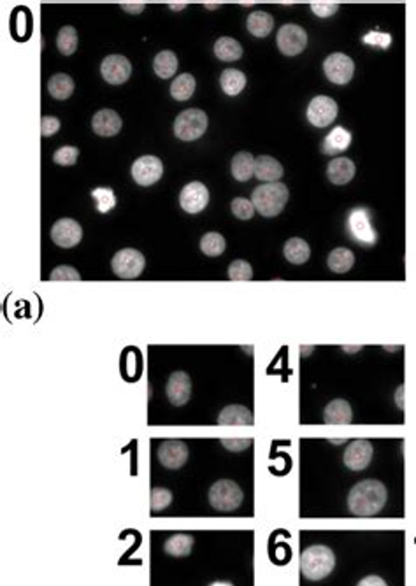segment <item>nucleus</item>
Here are the masks:
<instances>
[{
  "mask_svg": "<svg viewBox=\"0 0 416 586\" xmlns=\"http://www.w3.org/2000/svg\"><path fill=\"white\" fill-rule=\"evenodd\" d=\"M171 500H172V493L169 492L167 488L158 486L151 490V509H153L155 513L165 509V507L171 504Z\"/></svg>",
  "mask_w": 416,
  "mask_h": 586,
  "instance_id": "nucleus-40",
  "label": "nucleus"
},
{
  "mask_svg": "<svg viewBox=\"0 0 416 586\" xmlns=\"http://www.w3.org/2000/svg\"><path fill=\"white\" fill-rule=\"evenodd\" d=\"M208 130V114L202 109H185L174 120V134L181 141H197Z\"/></svg>",
  "mask_w": 416,
  "mask_h": 586,
  "instance_id": "nucleus-5",
  "label": "nucleus"
},
{
  "mask_svg": "<svg viewBox=\"0 0 416 586\" xmlns=\"http://www.w3.org/2000/svg\"><path fill=\"white\" fill-rule=\"evenodd\" d=\"M209 202V190L206 188L204 183L192 181L188 183L179 193V206L188 215H197L202 209H206Z\"/></svg>",
  "mask_w": 416,
  "mask_h": 586,
  "instance_id": "nucleus-11",
  "label": "nucleus"
},
{
  "mask_svg": "<svg viewBox=\"0 0 416 586\" xmlns=\"http://www.w3.org/2000/svg\"><path fill=\"white\" fill-rule=\"evenodd\" d=\"M357 586H388L385 583V579H381L380 576H367V578L360 579Z\"/></svg>",
  "mask_w": 416,
  "mask_h": 586,
  "instance_id": "nucleus-47",
  "label": "nucleus"
},
{
  "mask_svg": "<svg viewBox=\"0 0 416 586\" xmlns=\"http://www.w3.org/2000/svg\"><path fill=\"white\" fill-rule=\"evenodd\" d=\"M337 113H339V107H337V102L332 99V97H327V95H316L313 100L307 106V120L313 127L316 128H325L332 123L337 118Z\"/></svg>",
  "mask_w": 416,
  "mask_h": 586,
  "instance_id": "nucleus-9",
  "label": "nucleus"
},
{
  "mask_svg": "<svg viewBox=\"0 0 416 586\" xmlns=\"http://www.w3.org/2000/svg\"><path fill=\"white\" fill-rule=\"evenodd\" d=\"M120 6L123 11L130 13V15H141V13L144 11V8H146L144 2H121Z\"/></svg>",
  "mask_w": 416,
  "mask_h": 586,
  "instance_id": "nucleus-46",
  "label": "nucleus"
},
{
  "mask_svg": "<svg viewBox=\"0 0 416 586\" xmlns=\"http://www.w3.org/2000/svg\"><path fill=\"white\" fill-rule=\"evenodd\" d=\"M153 70L162 79H171L178 70V56L171 49H164L153 60Z\"/></svg>",
  "mask_w": 416,
  "mask_h": 586,
  "instance_id": "nucleus-30",
  "label": "nucleus"
},
{
  "mask_svg": "<svg viewBox=\"0 0 416 586\" xmlns=\"http://www.w3.org/2000/svg\"><path fill=\"white\" fill-rule=\"evenodd\" d=\"M276 43L279 52L286 56H297L306 49L307 46V33L300 25L286 23L277 30Z\"/></svg>",
  "mask_w": 416,
  "mask_h": 586,
  "instance_id": "nucleus-8",
  "label": "nucleus"
},
{
  "mask_svg": "<svg viewBox=\"0 0 416 586\" xmlns=\"http://www.w3.org/2000/svg\"><path fill=\"white\" fill-rule=\"evenodd\" d=\"M100 74L109 84H123L130 77L132 65L123 55H109L102 60Z\"/></svg>",
  "mask_w": 416,
  "mask_h": 586,
  "instance_id": "nucleus-17",
  "label": "nucleus"
},
{
  "mask_svg": "<svg viewBox=\"0 0 416 586\" xmlns=\"http://www.w3.org/2000/svg\"><path fill=\"white\" fill-rule=\"evenodd\" d=\"M355 176V164L353 160L346 157L334 158L329 165H327V178L334 185H346L353 179Z\"/></svg>",
  "mask_w": 416,
  "mask_h": 586,
  "instance_id": "nucleus-22",
  "label": "nucleus"
},
{
  "mask_svg": "<svg viewBox=\"0 0 416 586\" xmlns=\"http://www.w3.org/2000/svg\"><path fill=\"white\" fill-rule=\"evenodd\" d=\"M144 263L146 260H144L143 253L134 248H125L113 256L111 269L121 279H135L144 270Z\"/></svg>",
  "mask_w": 416,
  "mask_h": 586,
  "instance_id": "nucleus-7",
  "label": "nucleus"
},
{
  "mask_svg": "<svg viewBox=\"0 0 416 586\" xmlns=\"http://www.w3.org/2000/svg\"><path fill=\"white\" fill-rule=\"evenodd\" d=\"M253 277V269L246 260H234L229 265V279L249 281Z\"/></svg>",
  "mask_w": 416,
  "mask_h": 586,
  "instance_id": "nucleus-37",
  "label": "nucleus"
},
{
  "mask_svg": "<svg viewBox=\"0 0 416 586\" xmlns=\"http://www.w3.org/2000/svg\"><path fill=\"white\" fill-rule=\"evenodd\" d=\"M362 40H364L365 44H371V46H380V47H383V49H387L392 43V37L388 36V33L369 32V33H365Z\"/></svg>",
  "mask_w": 416,
  "mask_h": 586,
  "instance_id": "nucleus-43",
  "label": "nucleus"
},
{
  "mask_svg": "<svg viewBox=\"0 0 416 586\" xmlns=\"http://www.w3.org/2000/svg\"><path fill=\"white\" fill-rule=\"evenodd\" d=\"M130 172L137 185L151 186L164 174V164L158 157H141L132 164Z\"/></svg>",
  "mask_w": 416,
  "mask_h": 586,
  "instance_id": "nucleus-12",
  "label": "nucleus"
},
{
  "mask_svg": "<svg viewBox=\"0 0 416 586\" xmlns=\"http://www.w3.org/2000/svg\"><path fill=\"white\" fill-rule=\"evenodd\" d=\"M56 47L62 55L70 56L76 53L77 49V30L74 26L66 25L60 29L59 36H56Z\"/></svg>",
  "mask_w": 416,
  "mask_h": 586,
  "instance_id": "nucleus-34",
  "label": "nucleus"
},
{
  "mask_svg": "<svg viewBox=\"0 0 416 586\" xmlns=\"http://www.w3.org/2000/svg\"><path fill=\"white\" fill-rule=\"evenodd\" d=\"M242 490L239 488L238 483L230 479H219L209 488L208 499L209 504L215 507L216 511L222 513H230V511L238 509L242 504Z\"/></svg>",
  "mask_w": 416,
  "mask_h": 586,
  "instance_id": "nucleus-4",
  "label": "nucleus"
},
{
  "mask_svg": "<svg viewBox=\"0 0 416 586\" xmlns=\"http://www.w3.org/2000/svg\"><path fill=\"white\" fill-rule=\"evenodd\" d=\"M165 395H167L169 402L172 406H181L187 404L192 397V379L187 372L176 371L172 372L171 378L167 379V385H165Z\"/></svg>",
  "mask_w": 416,
  "mask_h": 586,
  "instance_id": "nucleus-15",
  "label": "nucleus"
},
{
  "mask_svg": "<svg viewBox=\"0 0 416 586\" xmlns=\"http://www.w3.org/2000/svg\"><path fill=\"white\" fill-rule=\"evenodd\" d=\"M288 197V188L283 183H263L253 190L252 202L259 215L272 218L285 209Z\"/></svg>",
  "mask_w": 416,
  "mask_h": 586,
  "instance_id": "nucleus-2",
  "label": "nucleus"
},
{
  "mask_svg": "<svg viewBox=\"0 0 416 586\" xmlns=\"http://www.w3.org/2000/svg\"><path fill=\"white\" fill-rule=\"evenodd\" d=\"M323 70L330 83L348 84L355 74V63L346 53H332L323 62Z\"/></svg>",
  "mask_w": 416,
  "mask_h": 586,
  "instance_id": "nucleus-10",
  "label": "nucleus"
},
{
  "mask_svg": "<svg viewBox=\"0 0 416 586\" xmlns=\"http://www.w3.org/2000/svg\"><path fill=\"white\" fill-rule=\"evenodd\" d=\"M49 279L52 281H81L79 272H77L74 267L70 265H60L56 269L52 270L49 274Z\"/></svg>",
  "mask_w": 416,
  "mask_h": 586,
  "instance_id": "nucleus-41",
  "label": "nucleus"
},
{
  "mask_svg": "<svg viewBox=\"0 0 416 586\" xmlns=\"http://www.w3.org/2000/svg\"><path fill=\"white\" fill-rule=\"evenodd\" d=\"M248 32L255 37H267L274 29V18L265 11H253L248 16Z\"/></svg>",
  "mask_w": 416,
  "mask_h": 586,
  "instance_id": "nucleus-28",
  "label": "nucleus"
},
{
  "mask_svg": "<svg viewBox=\"0 0 416 586\" xmlns=\"http://www.w3.org/2000/svg\"><path fill=\"white\" fill-rule=\"evenodd\" d=\"M91 197L95 201L97 211L99 213H109L111 209L116 206V197H114V192L111 188H95L91 192Z\"/></svg>",
  "mask_w": 416,
  "mask_h": 586,
  "instance_id": "nucleus-36",
  "label": "nucleus"
},
{
  "mask_svg": "<svg viewBox=\"0 0 416 586\" xmlns=\"http://www.w3.org/2000/svg\"><path fill=\"white\" fill-rule=\"evenodd\" d=\"M79 158V150L76 146H63V148H59V150L53 153V162L59 165H63V167H69V165H74Z\"/></svg>",
  "mask_w": 416,
  "mask_h": 586,
  "instance_id": "nucleus-38",
  "label": "nucleus"
},
{
  "mask_svg": "<svg viewBox=\"0 0 416 586\" xmlns=\"http://www.w3.org/2000/svg\"><path fill=\"white\" fill-rule=\"evenodd\" d=\"M215 55L222 62H236L242 56V46L234 37H219L215 43Z\"/></svg>",
  "mask_w": 416,
  "mask_h": 586,
  "instance_id": "nucleus-26",
  "label": "nucleus"
},
{
  "mask_svg": "<svg viewBox=\"0 0 416 586\" xmlns=\"http://www.w3.org/2000/svg\"><path fill=\"white\" fill-rule=\"evenodd\" d=\"M169 8H171V9H176V11H178V9L187 8V2H178V4H176V2H171V4H169Z\"/></svg>",
  "mask_w": 416,
  "mask_h": 586,
  "instance_id": "nucleus-49",
  "label": "nucleus"
},
{
  "mask_svg": "<svg viewBox=\"0 0 416 586\" xmlns=\"http://www.w3.org/2000/svg\"><path fill=\"white\" fill-rule=\"evenodd\" d=\"M283 255L288 260L290 263H295V265H300V263H306L311 256V248L309 244L306 242L300 237H292L285 242V248H283Z\"/></svg>",
  "mask_w": 416,
  "mask_h": 586,
  "instance_id": "nucleus-24",
  "label": "nucleus"
},
{
  "mask_svg": "<svg viewBox=\"0 0 416 586\" xmlns=\"http://www.w3.org/2000/svg\"><path fill=\"white\" fill-rule=\"evenodd\" d=\"M350 144L351 132L346 130L344 127H341V125H337V127H334L332 130L329 132V135L323 139V142H321V151L325 155L334 157V155H339L343 153V151H346Z\"/></svg>",
  "mask_w": 416,
  "mask_h": 586,
  "instance_id": "nucleus-19",
  "label": "nucleus"
},
{
  "mask_svg": "<svg viewBox=\"0 0 416 586\" xmlns=\"http://www.w3.org/2000/svg\"><path fill=\"white\" fill-rule=\"evenodd\" d=\"M327 263H329V269L332 272L344 274L353 267L355 263V255L351 249L346 248H336L330 252L329 259H327Z\"/></svg>",
  "mask_w": 416,
  "mask_h": 586,
  "instance_id": "nucleus-33",
  "label": "nucleus"
},
{
  "mask_svg": "<svg viewBox=\"0 0 416 586\" xmlns=\"http://www.w3.org/2000/svg\"><path fill=\"white\" fill-rule=\"evenodd\" d=\"M339 4L337 2H313L311 4V11L318 16V18H329V16L336 15Z\"/></svg>",
  "mask_w": 416,
  "mask_h": 586,
  "instance_id": "nucleus-42",
  "label": "nucleus"
},
{
  "mask_svg": "<svg viewBox=\"0 0 416 586\" xmlns=\"http://www.w3.org/2000/svg\"><path fill=\"white\" fill-rule=\"evenodd\" d=\"M209 586H232L230 583H225V581H216V583H211Z\"/></svg>",
  "mask_w": 416,
  "mask_h": 586,
  "instance_id": "nucleus-50",
  "label": "nucleus"
},
{
  "mask_svg": "<svg viewBox=\"0 0 416 586\" xmlns=\"http://www.w3.org/2000/svg\"><path fill=\"white\" fill-rule=\"evenodd\" d=\"M348 230L355 242L362 246L376 244V230L373 229V213L367 208H355L348 215Z\"/></svg>",
  "mask_w": 416,
  "mask_h": 586,
  "instance_id": "nucleus-6",
  "label": "nucleus"
},
{
  "mask_svg": "<svg viewBox=\"0 0 416 586\" xmlns=\"http://www.w3.org/2000/svg\"><path fill=\"white\" fill-rule=\"evenodd\" d=\"M253 423V415L245 406H226L218 415V425L223 426H246Z\"/></svg>",
  "mask_w": 416,
  "mask_h": 586,
  "instance_id": "nucleus-21",
  "label": "nucleus"
},
{
  "mask_svg": "<svg viewBox=\"0 0 416 586\" xmlns=\"http://www.w3.org/2000/svg\"><path fill=\"white\" fill-rule=\"evenodd\" d=\"M49 95L56 100H67L74 91V81L69 74L59 72L49 77L48 81Z\"/></svg>",
  "mask_w": 416,
  "mask_h": 586,
  "instance_id": "nucleus-29",
  "label": "nucleus"
},
{
  "mask_svg": "<svg viewBox=\"0 0 416 586\" xmlns=\"http://www.w3.org/2000/svg\"><path fill=\"white\" fill-rule=\"evenodd\" d=\"M351 418H353L351 406L344 399H336V401L329 402L325 411H323V419L329 425H348V423H351Z\"/></svg>",
  "mask_w": 416,
  "mask_h": 586,
  "instance_id": "nucleus-23",
  "label": "nucleus"
},
{
  "mask_svg": "<svg viewBox=\"0 0 416 586\" xmlns=\"http://www.w3.org/2000/svg\"><path fill=\"white\" fill-rule=\"evenodd\" d=\"M232 213H234L236 218L239 219H252L253 215H255V208H253V202L248 201V199L238 197L232 201Z\"/></svg>",
  "mask_w": 416,
  "mask_h": 586,
  "instance_id": "nucleus-39",
  "label": "nucleus"
},
{
  "mask_svg": "<svg viewBox=\"0 0 416 586\" xmlns=\"http://www.w3.org/2000/svg\"><path fill=\"white\" fill-rule=\"evenodd\" d=\"M188 446L179 439H167L160 442L157 449V458L165 469L176 470L183 467L188 460Z\"/></svg>",
  "mask_w": 416,
  "mask_h": 586,
  "instance_id": "nucleus-13",
  "label": "nucleus"
},
{
  "mask_svg": "<svg viewBox=\"0 0 416 586\" xmlns=\"http://www.w3.org/2000/svg\"><path fill=\"white\" fill-rule=\"evenodd\" d=\"M219 84H222V90L225 91L229 97H236V95L241 93L246 86V76L245 72L238 69H225L219 76Z\"/></svg>",
  "mask_w": 416,
  "mask_h": 586,
  "instance_id": "nucleus-27",
  "label": "nucleus"
},
{
  "mask_svg": "<svg viewBox=\"0 0 416 586\" xmlns=\"http://www.w3.org/2000/svg\"><path fill=\"white\" fill-rule=\"evenodd\" d=\"M230 171L238 181H248V179H252V176H255V157L249 151H239L232 158Z\"/></svg>",
  "mask_w": 416,
  "mask_h": 586,
  "instance_id": "nucleus-25",
  "label": "nucleus"
},
{
  "mask_svg": "<svg viewBox=\"0 0 416 586\" xmlns=\"http://www.w3.org/2000/svg\"><path fill=\"white\" fill-rule=\"evenodd\" d=\"M60 130V120L56 116H43L40 120V134L43 137H52Z\"/></svg>",
  "mask_w": 416,
  "mask_h": 586,
  "instance_id": "nucleus-44",
  "label": "nucleus"
},
{
  "mask_svg": "<svg viewBox=\"0 0 416 586\" xmlns=\"http://www.w3.org/2000/svg\"><path fill=\"white\" fill-rule=\"evenodd\" d=\"M388 492L383 483L365 479L355 484L348 493V509L357 516H374L385 507Z\"/></svg>",
  "mask_w": 416,
  "mask_h": 586,
  "instance_id": "nucleus-1",
  "label": "nucleus"
},
{
  "mask_svg": "<svg viewBox=\"0 0 416 586\" xmlns=\"http://www.w3.org/2000/svg\"><path fill=\"white\" fill-rule=\"evenodd\" d=\"M195 86H197V81H195V77L192 76V74H179L171 84L172 99L179 100V102H185V100H188L192 95H194Z\"/></svg>",
  "mask_w": 416,
  "mask_h": 586,
  "instance_id": "nucleus-31",
  "label": "nucleus"
},
{
  "mask_svg": "<svg viewBox=\"0 0 416 586\" xmlns=\"http://www.w3.org/2000/svg\"><path fill=\"white\" fill-rule=\"evenodd\" d=\"M225 237L218 232H209L201 239V252L208 256H219L225 252Z\"/></svg>",
  "mask_w": 416,
  "mask_h": 586,
  "instance_id": "nucleus-35",
  "label": "nucleus"
},
{
  "mask_svg": "<svg viewBox=\"0 0 416 586\" xmlns=\"http://www.w3.org/2000/svg\"><path fill=\"white\" fill-rule=\"evenodd\" d=\"M121 116L113 109H100L93 114L91 120V128L100 137H113L121 130Z\"/></svg>",
  "mask_w": 416,
  "mask_h": 586,
  "instance_id": "nucleus-18",
  "label": "nucleus"
},
{
  "mask_svg": "<svg viewBox=\"0 0 416 586\" xmlns=\"http://www.w3.org/2000/svg\"><path fill=\"white\" fill-rule=\"evenodd\" d=\"M373 455L374 448L367 439H355L348 445L343 455V462L350 470H364L373 460Z\"/></svg>",
  "mask_w": 416,
  "mask_h": 586,
  "instance_id": "nucleus-16",
  "label": "nucleus"
},
{
  "mask_svg": "<svg viewBox=\"0 0 416 586\" xmlns=\"http://www.w3.org/2000/svg\"><path fill=\"white\" fill-rule=\"evenodd\" d=\"M336 567V555L323 544H313L300 555V572L309 581L327 578Z\"/></svg>",
  "mask_w": 416,
  "mask_h": 586,
  "instance_id": "nucleus-3",
  "label": "nucleus"
},
{
  "mask_svg": "<svg viewBox=\"0 0 416 586\" xmlns=\"http://www.w3.org/2000/svg\"><path fill=\"white\" fill-rule=\"evenodd\" d=\"M192 548H194V537L187 534L171 535L164 544L165 553L171 555V557H178V558L190 555Z\"/></svg>",
  "mask_w": 416,
  "mask_h": 586,
  "instance_id": "nucleus-32",
  "label": "nucleus"
},
{
  "mask_svg": "<svg viewBox=\"0 0 416 586\" xmlns=\"http://www.w3.org/2000/svg\"><path fill=\"white\" fill-rule=\"evenodd\" d=\"M252 442V439H225V437L222 439V445L225 446L229 452H242V449L249 448Z\"/></svg>",
  "mask_w": 416,
  "mask_h": 586,
  "instance_id": "nucleus-45",
  "label": "nucleus"
},
{
  "mask_svg": "<svg viewBox=\"0 0 416 586\" xmlns=\"http://www.w3.org/2000/svg\"><path fill=\"white\" fill-rule=\"evenodd\" d=\"M283 165L269 155H260L255 158V178L260 181L277 183L283 178Z\"/></svg>",
  "mask_w": 416,
  "mask_h": 586,
  "instance_id": "nucleus-20",
  "label": "nucleus"
},
{
  "mask_svg": "<svg viewBox=\"0 0 416 586\" xmlns=\"http://www.w3.org/2000/svg\"><path fill=\"white\" fill-rule=\"evenodd\" d=\"M395 402H397V408H404V386H399L397 394H395Z\"/></svg>",
  "mask_w": 416,
  "mask_h": 586,
  "instance_id": "nucleus-48",
  "label": "nucleus"
},
{
  "mask_svg": "<svg viewBox=\"0 0 416 586\" xmlns=\"http://www.w3.org/2000/svg\"><path fill=\"white\" fill-rule=\"evenodd\" d=\"M52 239L60 248H74L83 239V229L72 218H62L53 223Z\"/></svg>",
  "mask_w": 416,
  "mask_h": 586,
  "instance_id": "nucleus-14",
  "label": "nucleus"
}]
</instances>
